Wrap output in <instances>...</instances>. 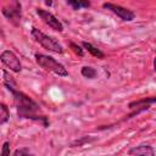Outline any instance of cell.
Instances as JSON below:
<instances>
[{"instance_id":"ac0fdd59","label":"cell","mask_w":156,"mask_h":156,"mask_svg":"<svg viewBox=\"0 0 156 156\" xmlns=\"http://www.w3.org/2000/svg\"><path fill=\"white\" fill-rule=\"evenodd\" d=\"M154 71L156 72V56H155V58H154Z\"/></svg>"},{"instance_id":"7c38bea8","label":"cell","mask_w":156,"mask_h":156,"mask_svg":"<svg viewBox=\"0 0 156 156\" xmlns=\"http://www.w3.org/2000/svg\"><path fill=\"white\" fill-rule=\"evenodd\" d=\"M2 83H4V85L7 88V89H11V88H16V84H15V80H13V78L4 69L2 71Z\"/></svg>"},{"instance_id":"8fae6325","label":"cell","mask_w":156,"mask_h":156,"mask_svg":"<svg viewBox=\"0 0 156 156\" xmlns=\"http://www.w3.org/2000/svg\"><path fill=\"white\" fill-rule=\"evenodd\" d=\"M80 73H82V76H83L84 78H88V79H93V78H95L96 74H98L96 69L93 68V67H90V66H84V67H82Z\"/></svg>"},{"instance_id":"52a82bcc","label":"cell","mask_w":156,"mask_h":156,"mask_svg":"<svg viewBox=\"0 0 156 156\" xmlns=\"http://www.w3.org/2000/svg\"><path fill=\"white\" fill-rule=\"evenodd\" d=\"M0 60H1V62H2L6 67H9L12 72H16V73L21 72L22 65H21L18 57H17L12 51H10V50L2 51L1 55H0Z\"/></svg>"},{"instance_id":"4fadbf2b","label":"cell","mask_w":156,"mask_h":156,"mask_svg":"<svg viewBox=\"0 0 156 156\" xmlns=\"http://www.w3.org/2000/svg\"><path fill=\"white\" fill-rule=\"evenodd\" d=\"M10 118V111L5 104L0 105V124H4L9 121Z\"/></svg>"},{"instance_id":"8992f818","label":"cell","mask_w":156,"mask_h":156,"mask_svg":"<svg viewBox=\"0 0 156 156\" xmlns=\"http://www.w3.org/2000/svg\"><path fill=\"white\" fill-rule=\"evenodd\" d=\"M37 13L38 16L43 20V22L45 24H48L51 29L56 30V32H62L63 30V24L51 13L49 12L48 10H44V9H37Z\"/></svg>"},{"instance_id":"9c48e42d","label":"cell","mask_w":156,"mask_h":156,"mask_svg":"<svg viewBox=\"0 0 156 156\" xmlns=\"http://www.w3.org/2000/svg\"><path fill=\"white\" fill-rule=\"evenodd\" d=\"M132 156H155V151L150 145H139L132 147L129 151Z\"/></svg>"},{"instance_id":"277c9868","label":"cell","mask_w":156,"mask_h":156,"mask_svg":"<svg viewBox=\"0 0 156 156\" xmlns=\"http://www.w3.org/2000/svg\"><path fill=\"white\" fill-rule=\"evenodd\" d=\"M2 15L15 26H18L22 18V11H21V2L18 1H12L5 5L1 9Z\"/></svg>"},{"instance_id":"3957f363","label":"cell","mask_w":156,"mask_h":156,"mask_svg":"<svg viewBox=\"0 0 156 156\" xmlns=\"http://www.w3.org/2000/svg\"><path fill=\"white\" fill-rule=\"evenodd\" d=\"M32 37L34 38V40L37 43H39L45 50H49L51 52H56V54H62L63 52V48L62 45L55 40V38L50 37V35H46L45 33H43L41 30L37 29V28H33L32 29Z\"/></svg>"},{"instance_id":"9a60e30c","label":"cell","mask_w":156,"mask_h":156,"mask_svg":"<svg viewBox=\"0 0 156 156\" xmlns=\"http://www.w3.org/2000/svg\"><path fill=\"white\" fill-rule=\"evenodd\" d=\"M12 156H33V155L29 152L28 149L23 147V149H17V150H15V152H13Z\"/></svg>"},{"instance_id":"30bf717a","label":"cell","mask_w":156,"mask_h":156,"mask_svg":"<svg viewBox=\"0 0 156 156\" xmlns=\"http://www.w3.org/2000/svg\"><path fill=\"white\" fill-rule=\"evenodd\" d=\"M82 46H83L85 50H88V52H90L93 56H95V57H98V58H104V57H105V54H104L100 49H98L96 46H94L93 44H90V43H88V41H83V43H82Z\"/></svg>"},{"instance_id":"ba28073f","label":"cell","mask_w":156,"mask_h":156,"mask_svg":"<svg viewBox=\"0 0 156 156\" xmlns=\"http://www.w3.org/2000/svg\"><path fill=\"white\" fill-rule=\"evenodd\" d=\"M156 102V96L154 98H146V99H141V100H138V101H133L128 105V107L130 110H135L134 113H139L140 111H144V110H147L149 106L151 104Z\"/></svg>"},{"instance_id":"5bb4252c","label":"cell","mask_w":156,"mask_h":156,"mask_svg":"<svg viewBox=\"0 0 156 156\" xmlns=\"http://www.w3.org/2000/svg\"><path fill=\"white\" fill-rule=\"evenodd\" d=\"M68 5L73 7V10H79L80 7H89L90 2L89 1H67Z\"/></svg>"},{"instance_id":"7a4b0ae2","label":"cell","mask_w":156,"mask_h":156,"mask_svg":"<svg viewBox=\"0 0 156 156\" xmlns=\"http://www.w3.org/2000/svg\"><path fill=\"white\" fill-rule=\"evenodd\" d=\"M35 62L45 71L51 72L58 77H67L68 72L65 68V66L62 63H60L58 61H56L54 57L44 55V54H35Z\"/></svg>"},{"instance_id":"6da1fadb","label":"cell","mask_w":156,"mask_h":156,"mask_svg":"<svg viewBox=\"0 0 156 156\" xmlns=\"http://www.w3.org/2000/svg\"><path fill=\"white\" fill-rule=\"evenodd\" d=\"M9 90L11 91V94L13 96V102H15L17 113L21 118H28V119L37 121V122L41 123L44 127L49 126L48 118L45 116L40 115V106L34 100H32L28 95L17 90L16 88H11Z\"/></svg>"},{"instance_id":"e0dca14e","label":"cell","mask_w":156,"mask_h":156,"mask_svg":"<svg viewBox=\"0 0 156 156\" xmlns=\"http://www.w3.org/2000/svg\"><path fill=\"white\" fill-rule=\"evenodd\" d=\"M1 156H10V144H9L7 141H5V143L2 144Z\"/></svg>"},{"instance_id":"5b68a950","label":"cell","mask_w":156,"mask_h":156,"mask_svg":"<svg viewBox=\"0 0 156 156\" xmlns=\"http://www.w3.org/2000/svg\"><path fill=\"white\" fill-rule=\"evenodd\" d=\"M102 7L106 9V10H110L117 17H119L122 21H126V22L133 21L134 17H135L133 11H130L129 9H126L121 5H116V4H112V2H105V4H102Z\"/></svg>"},{"instance_id":"2e32d148","label":"cell","mask_w":156,"mask_h":156,"mask_svg":"<svg viewBox=\"0 0 156 156\" xmlns=\"http://www.w3.org/2000/svg\"><path fill=\"white\" fill-rule=\"evenodd\" d=\"M69 46H71V49H72L77 55L83 56V49H82L79 45H77V44H74V43H71V44H69Z\"/></svg>"}]
</instances>
